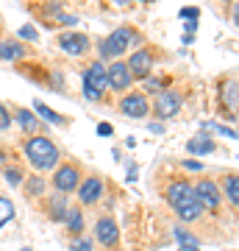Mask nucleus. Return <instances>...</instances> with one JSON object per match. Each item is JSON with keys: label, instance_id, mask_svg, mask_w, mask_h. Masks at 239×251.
Segmentation results:
<instances>
[{"label": "nucleus", "instance_id": "6e6552de", "mask_svg": "<svg viewBox=\"0 0 239 251\" xmlns=\"http://www.w3.org/2000/svg\"><path fill=\"white\" fill-rule=\"evenodd\" d=\"M100 196H103V179H100V176H89V179H84L78 184V201L84 206L98 204Z\"/></svg>", "mask_w": 239, "mask_h": 251}, {"label": "nucleus", "instance_id": "7ed1b4c3", "mask_svg": "<svg viewBox=\"0 0 239 251\" xmlns=\"http://www.w3.org/2000/svg\"><path fill=\"white\" fill-rule=\"evenodd\" d=\"M106 78H109V90H114V92H125L133 84L131 73H128V64L120 62V59H114V62L109 64Z\"/></svg>", "mask_w": 239, "mask_h": 251}, {"label": "nucleus", "instance_id": "c85d7f7f", "mask_svg": "<svg viewBox=\"0 0 239 251\" xmlns=\"http://www.w3.org/2000/svg\"><path fill=\"white\" fill-rule=\"evenodd\" d=\"M20 36H22V39H31V42H34V39H36L39 34H36V28H34V25H22V28H20Z\"/></svg>", "mask_w": 239, "mask_h": 251}, {"label": "nucleus", "instance_id": "58836bf2", "mask_svg": "<svg viewBox=\"0 0 239 251\" xmlns=\"http://www.w3.org/2000/svg\"><path fill=\"white\" fill-rule=\"evenodd\" d=\"M20 251H31V249H20Z\"/></svg>", "mask_w": 239, "mask_h": 251}, {"label": "nucleus", "instance_id": "5701e85b", "mask_svg": "<svg viewBox=\"0 0 239 251\" xmlns=\"http://www.w3.org/2000/svg\"><path fill=\"white\" fill-rule=\"evenodd\" d=\"M11 218H14V204H11L9 198H3V196H0V229H3V226L9 224Z\"/></svg>", "mask_w": 239, "mask_h": 251}, {"label": "nucleus", "instance_id": "1a4fd4ad", "mask_svg": "<svg viewBox=\"0 0 239 251\" xmlns=\"http://www.w3.org/2000/svg\"><path fill=\"white\" fill-rule=\"evenodd\" d=\"M81 173H78V168L75 165H64V168H59L56 171V176H53V187L59 190V193H72V190H78V184H81V179H78Z\"/></svg>", "mask_w": 239, "mask_h": 251}, {"label": "nucleus", "instance_id": "39448f33", "mask_svg": "<svg viewBox=\"0 0 239 251\" xmlns=\"http://www.w3.org/2000/svg\"><path fill=\"white\" fill-rule=\"evenodd\" d=\"M128 73H131V78H148L153 70V53L151 50H145V48H139V50H133L131 59H128Z\"/></svg>", "mask_w": 239, "mask_h": 251}, {"label": "nucleus", "instance_id": "20e7f679", "mask_svg": "<svg viewBox=\"0 0 239 251\" xmlns=\"http://www.w3.org/2000/svg\"><path fill=\"white\" fill-rule=\"evenodd\" d=\"M178 109H181V95L173 90H164L156 95V103H153V112H156V117H161V120H167V117H175Z\"/></svg>", "mask_w": 239, "mask_h": 251}, {"label": "nucleus", "instance_id": "a211bd4d", "mask_svg": "<svg viewBox=\"0 0 239 251\" xmlns=\"http://www.w3.org/2000/svg\"><path fill=\"white\" fill-rule=\"evenodd\" d=\"M222 193H225V198H228V204H234V206L239 204V179H237V173L225 176V181H222Z\"/></svg>", "mask_w": 239, "mask_h": 251}, {"label": "nucleus", "instance_id": "aec40b11", "mask_svg": "<svg viewBox=\"0 0 239 251\" xmlns=\"http://www.w3.org/2000/svg\"><path fill=\"white\" fill-rule=\"evenodd\" d=\"M222 103H225V109H237V81L231 78V81H225L222 84Z\"/></svg>", "mask_w": 239, "mask_h": 251}, {"label": "nucleus", "instance_id": "bb28decb", "mask_svg": "<svg viewBox=\"0 0 239 251\" xmlns=\"http://www.w3.org/2000/svg\"><path fill=\"white\" fill-rule=\"evenodd\" d=\"M175 237L181 240V246H195V243H197V237H192V234H186L184 229H175Z\"/></svg>", "mask_w": 239, "mask_h": 251}, {"label": "nucleus", "instance_id": "f704fd0d", "mask_svg": "<svg viewBox=\"0 0 239 251\" xmlns=\"http://www.w3.org/2000/svg\"><path fill=\"white\" fill-rule=\"evenodd\" d=\"M84 98H87V100H100V92H95V90H87V87H84Z\"/></svg>", "mask_w": 239, "mask_h": 251}, {"label": "nucleus", "instance_id": "6ab92c4d", "mask_svg": "<svg viewBox=\"0 0 239 251\" xmlns=\"http://www.w3.org/2000/svg\"><path fill=\"white\" fill-rule=\"evenodd\" d=\"M64 221H67V229H70L72 234H78L81 229H84V215H81L78 206H72V209H67V215H64Z\"/></svg>", "mask_w": 239, "mask_h": 251}, {"label": "nucleus", "instance_id": "9d476101", "mask_svg": "<svg viewBox=\"0 0 239 251\" xmlns=\"http://www.w3.org/2000/svg\"><path fill=\"white\" fill-rule=\"evenodd\" d=\"M195 196H197V201H200V206H206V209H217L220 201H222L220 190H217V184H214L212 179H200L197 181L195 184Z\"/></svg>", "mask_w": 239, "mask_h": 251}, {"label": "nucleus", "instance_id": "412c9836", "mask_svg": "<svg viewBox=\"0 0 239 251\" xmlns=\"http://www.w3.org/2000/svg\"><path fill=\"white\" fill-rule=\"evenodd\" d=\"M34 109H36V112H39V115L44 117V120H50L53 126H64V117H62V115H56V112H53L50 106H44L42 100H36V103H34Z\"/></svg>", "mask_w": 239, "mask_h": 251}, {"label": "nucleus", "instance_id": "c756f323", "mask_svg": "<svg viewBox=\"0 0 239 251\" xmlns=\"http://www.w3.org/2000/svg\"><path fill=\"white\" fill-rule=\"evenodd\" d=\"M70 251H92V243L89 240H75V243H70Z\"/></svg>", "mask_w": 239, "mask_h": 251}, {"label": "nucleus", "instance_id": "0eeeda50", "mask_svg": "<svg viewBox=\"0 0 239 251\" xmlns=\"http://www.w3.org/2000/svg\"><path fill=\"white\" fill-rule=\"evenodd\" d=\"M120 112H123L125 117H133V120H139V117H145L148 112H151V106H148V98L145 95H139V92H128L123 100H120Z\"/></svg>", "mask_w": 239, "mask_h": 251}, {"label": "nucleus", "instance_id": "7c9ffc66", "mask_svg": "<svg viewBox=\"0 0 239 251\" xmlns=\"http://www.w3.org/2000/svg\"><path fill=\"white\" fill-rule=\"evenodd\" d=\"M184 171H203V165L195 159H184Z\"/></svg>", "mask_w": 239, "mask_h": 251}, {"label": "nucleus", "instance_id": "2f4dec72", "mask_svg": "<svg viewBox=\"0 0 239 251\" xmlns=\"http://www.w3.org/2000/svg\"><path fill=\"white\" fill-rule=\"evenodd\" d=\"M197 14H200V11H197L195 6H189V9H181V17H189V20H195Z\"/></svg>", "mask_w": 239, "mask_h": 251}, {"label": "nucleus", "instance_id": "f257e3e1", "mask_svg": "<svg viewBox=\"0 0 239 251\" xmlns=\"http://www.w3.org/2000/svg\"><path fill=\"white\" fill-rule=\"evenodd\" d=\"M25 156L34 168L50 171V168H56V162H59V148L50 140H44V137H31L25 143Z\"/></svg>", "mask_w": 239, "mask_h": 251}, {"label": "nucleus", "instance_id": "f3484780", "mask_svg": "<svg viewBox=\"0 0 239 251\" xmlns=\"http://www.w3.org/2000/svg\"><path fill=\"white\" fill-rule=\"evenodd\" d=\"M175 212H178V218H181V221H195V218L203 212V206H200V201H197V196H195L192 201H186V204L178 206Z\"/></svg>", "mask_w": 239, "mask_h": 251}, {"label": "nucleus", "instance_id": "a878e982", "mask_svg": "<svg viewBox=\"0 0 239 251\" xmlns=\"http://www.w3.org/2000/svg\"><path fill=\"white\" fill-rule=\"evenodd\" d=\"M9 126H11V115H9V109L0 103V131H9Z\"/></svg>", "mask_w": 239, "mask_h": 251}, {"label": "nucleus", "instance_id": "ddd939ff", "mask_svg": "<svg viewBox=\"0 0 239 251\" xmlns=\"http://www.w3.org/2000/svg\"><path fill=\"white\" fill-rule=\"evenodd\" d=\"M84 87H87V90H95V92H100V95H103V92L109 90L106 67H103L100 62H95V64H92V67H89L87 73H84Z\"/></svg>", "mask_w": 239, "mask_h": 251}, {"label": "nucleus", "instance_id": "f03ea898", "mask_svg": "<svg viewBox=\"0 0 239 251\" xmlns=\"http://www.w3.org/2000/svg\"><path fill=\"white\" fill-rule=\"evenodd\" d=\"M136 45H139V34L133 28H117L111 36L100 39V53L109 56V59H120L128 48H136Z\"/></svg>", "mask_w": 239, "mask_h": 251}, {"label": "nucleus", "instance_id": "9b49d317", "mask_svg": "<svg viewBox=\"0 0 239 251\" xmlns=\"http://www.w3.org/2000/svg\"><path fill=\"white\" fill-rule=\"evenodd\" d=\"M192 198H195V187H192L189 181H184V179L173 181V184L167 187V204L173 206V209H178L181 204L192 201Z\"/></svg>", "mask_w": 239, "mask_h": 251}, {"label": "nucleus", "instance_id": "4c0bfd02", "mask_svg": "<svg viewBox=\"0 0 239 251\" xmlns=\"http://www.w3.org/2000/svg\"><path fill=\"white\" fill-rule=\"evenodd\" d=\"M3 159H6V151H3V148H0V162H3Z\"/></svg>", "mask_w": 239, "mask_h": 251}, {"label": "nucleus", "instance_id": "c9c22d12", "mask_svg": "<svg viewBox=\"0 0 239 251\" xmlns=\"http://www.w3.org/2000/svg\"><path fill=\"white\" fill-rule=\"evenodd\" d=\"M109 3H111V6H120V9H125V6H128V0H109Z\"/></svg>", "mask_w": 239, "mask_h": 251}, {"label": "nucleus", "instance_id": "cd10ccee", "mask_svg": "<svg viewBox=\"0 0 239 251\" xmlns=\"http://www.w3.org/2000/svg\"><path fill=\"white\" fill-rule=\"evenodd\" d=\"M145 90H148V92H161V78L148 75V78H145Z\"/></svg>", "mask_w": 239, "mask_h": 251}, {"label": "nucleus", "instance_id": "72a5a7b5", "mask_svg": "<svg viewBox=\"0 0 239 251\" xmlns=\"http://www.w3.org/2000/svg\"><path fill=\"white\" fill-rule=\"evenodd\" d=\"M111 131H114V128H111V123H100V126H98V134H100V137H109Z\"/></svg>", "mask_w": 239, "mask_h": 251}, {"label": "nucleus", "instance_id": "423d86ee", "mask_svg": "<svg viewBox=\"0 0 239 251\" xmlns=\"http://www.w3.org/2000/svg\"><path fill=\"white\" fill-rule=\"evenodd\" d=\"M95 237H98L100 246H106V249H111V246H117V240H120V226H117V221L111 215H103L95 224Z\"/></svg>", "mask_w": 239, "mask_h": 251}, {"label": "nucleus", "instance_id": "4be33fe9", "mask_svg": "<svg viewBox=\"0 0 239 251\" xmlns=\"http://www.w3.org/2000/svg\"><path fill=\"white\" fill-rule=\"evenodd\" d=\"M17 120H20V126L25 128V131H39V120H36L28 109H20L17 112Z\"/></svg>", "mask_w": 239, "mask_h": 251}, {"label": "nucleus", "instance_id": "2eb2a0df", "mask_svg": "<svg viewBox=\"0 0 239 251\" xmlns=\"http://www.w3.org/2000/svg\"><path fill=\"white\" fill-rule=\"evenodd\" d=\"M214 151V143L212 137L206 134V131H200L197 137H192L189 143H186V153H197V156H203V153H212Z\"/></svg>", "mask_w": 239, "mask_h": 251}, {"label": "nucleus", "instance_id": "473e14b6", "mask_svg": "<svg viewBox=\"0 0 239 251\" xmlns=\"http://www.w3.org/2000/svg\"><path fill=\"white\" fill-rule=\"evenodd\" d=\"M59 23H62V25H75V23H78V17H75V14H62V17H59Z\"/></svg>", "mask_w": 239, "mask_h": 251}, {"label": "nucleus", "instance_id": "f8f14e48", "mask_svg": "<svg viewBox=\"0 0 239 251\" xmlns=\"http://www.w3.org/2000/svg\"><path fill=\"white\" fill-rule=\"evenodd\" d=\"M89 45L92 42H89L87 34H62L59 36V48L70 56H84L89 50Z\"/></svg>", "mask_w": 239, "mask_h": 251}, {"label": "nucleus", "instance_id": "dca6fc26", "mask_svg": "<svg viewBox=\"0 0 239 251\" xmlns=\"http://www.w3.org/2000/svg\"><path fill=\"white\" fill-rule=\"evenodd\" d=\"M67 196L64 193H56V196H50V204H47V212H50V218L53 221H64V215H67Z\"/></svg>", "mask_w": 239, "mask_h": 251}, {"label": "nucleus", "instance_id": "393cba45", "mask_svg": "<svg viewBox=\"0 0 239 251\" xmlns=\"http://www.w3.org/2000/svg\"><path fill=\"white\" fill-rule=\"evenodd\" d=\"M6 181H9L11 187H17V184H22V173H20L17 168H9V171H6Z\"/></svg>", "mask_w": 239, "mask_h": 251}, {"label": "nucleus", "instance_id": "4468645a", "mask_svg": "<svg viewBox=\"0 0 239 251\" xmlns=\"http://www.w3.org/2000/svg\"><path fill=\"white\" fill-rule=\"evenodd\" d=\"M28 50L22 42H14V39H3L0 42V59L3 62H20V59H25Z\"/></svg>", "mask_w": 239, "mask_h": 251}, {"label": "nucleus", "instance_id": "b1692460", "mask_svg": "<svg viewBox=\"0 0 239 251\" xmlns=\"http://www.w3.org/2000/svg\"><path fill=\"white\" fill-rule=\"evenodd\" d=\"M42 190H44V181L39 176L28 179V196H42Z\"/></svg>", "mask_w": 239, "mask_h": 251}, {"label": "nucleus", "instance_id": "e433bc0d", "mask_svg": "<svg viewBox=\"0 0 239 251\" xmlns=\"http://www.w3.org/2000/svg\"><path fill=\"white\" fill-rule=\"evenodd\" d=\"M151 131H153V134H161V131H164V126H159V123H153V126H151Z\"/></svg>", "mask_w": 239, "mask_h": 251}]
</instances>
